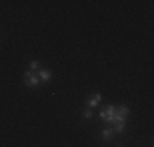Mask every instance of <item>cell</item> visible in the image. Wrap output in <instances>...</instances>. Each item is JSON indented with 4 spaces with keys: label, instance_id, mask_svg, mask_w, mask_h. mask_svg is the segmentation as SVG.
Returning <instances> with one entry per match:
<instances>
[{
    "label": "cell",
    "instance_id": "9",
    "mask_svg": "<svg viewBox=\"0 0 154 147\" xmlns=\"http://www.w3.org/2000/svg\"><path fill=\"white\" fill-rule=\"evenodd\" d=\"M92 116H94V113H92V110H90V108H87L85 111H84V118H87V119H90Z\"/></svg>",
    "mask_w": 154,
    "mask_h": 147
},
{
    "label": "cell",
    "instance_id": "3",
    "mask_svg": "<svg viewBox=\"0 0 154 147\" xmlns=\"http://www.w3.org/2000/svg\"><path fill=\"white\" fill-rule=\"evenodd\" d=\"M102 100V95L100 93H92L90 95V98L87 100V108H94V106H97L98 103Z\"/></svg>",
    "mask_w": 154,
    "mask_h": 147
},
{
    "label": "cell",
    "instance_id": "1",
    "mask_svg": "<svg viewBox=\"0 0 154 147\" xmlns=\"http://www.w3.org/2000/svg\"><path fill=\"white\" fill-rule=\"evenodd\" d=\"M23 83L26 87H38L39 85V75H38V72H31V70L25 72Z\"/></svg>",
    "mask_w": 154,
    "mask_h": 147
},
{
    "label": "cell",
    "instance_id": "7",
    "mask_svg": "<svg viewBox=\"0 0 154 147\" xmlns=\"http://www.w3.org/2000/svg\"><path fill=\"white\" fill-rule=\"evenodd\" d=\"M38 67H39V62H38V61H31V62H30L31 72H36V70H38Z\"/></svg>",
    "mask_w": 154,
    "mask_h": 147
},
{
    "label": "cell",
    "instance_id": "8",
    "mask_svg": "<svg viewBox=\"0 0 154 147\" xmlns=\"http://www.w3.org/2000/svg\"><path fill=\"white\" fill-rule=\"evenodd\" d=\"M125 131V124H115V128H113V132H116V134H120V132Z\"/></svg>",
    "mask_w": 154,
    "mask_h": 147
},
{
    "label": "cell",
    "instance_id": "6",
    "mask_svg": "<svg viewBox=\"0 0 154 147\" xmlns=\"http://www.w3.org/2000/svg\"><path fill=\"white\" fill-rule=\"evenodd\" d=\"M113 136H115V132H113V129H103L102 131V139H103L105 142H108V141H112L113 139Z\"/></svg>",
    "mask_w": 154,
    "mask_h": 147
},
{
    "label": "cell",
    "instance_id": "5",
    "mask_svg": "<svg viewBox=\"0 0 154 147\" xmlns=\"http://www.w3.org/2000/svg\"><path fill=\"white\" fill-rule=\"evenodd\" d=\"M116 115L122 116V118H126L128 115H130V108H128L126 105H120V106H116Z\"/></svg>",
    "mask_w": 154,
    "mask_h": 147
},
{
    "label": "cell",
    "instance_id": "4",
    "mask_svg": "<svg viewBox=\"0 0 154 147\" xmlns=\"http://www.w3.org/2000/svg\"><path fill=\"white\" fill-rule=\"evenodd\" d=\"M39 80L41 82H49L51 79H53V72L51 70H46V69H43V70H39Z\"/></svg>",
    "mask_w": 154,
    "mask_h": 147
},
{
    "label": "cell",
    "instance_id": "2",
    "mask_svg": "<svg viewBox=\"0 0 154 147\" xmlns=\"http://www.w3.org/2000/svg\"><path fill=\"white\" fill-rule=\"evenodd\" d=\"M115 116H116V106L113 105H108L105 110L100 111V118L107 123H115Z\"/></svg>",
    "mask_w": 154,
    "mask_h": 147
}]
</instances>
